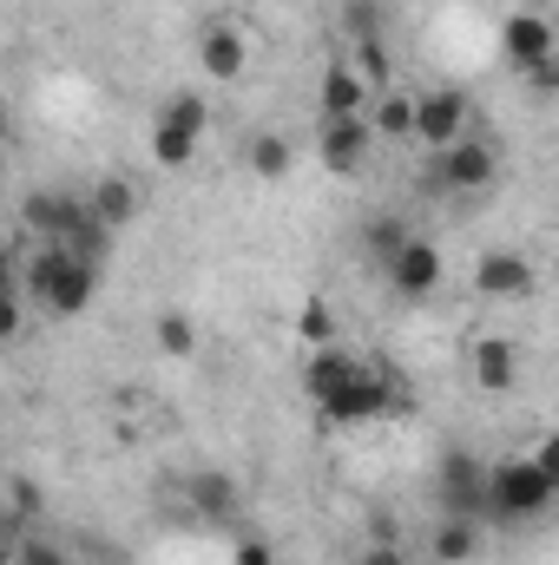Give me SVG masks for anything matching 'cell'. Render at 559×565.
Here are the masks:
<instances>
[{
	"mask_svg": "<svg viewBox=\"0 0 559 565\" xmlns=\"http://www.w3.org/2000/svg\"><path fill=\"white\" fill-rule=\"evenodd\" d=\"M395 402H402V395H395V382H389L382 369L356 362V369L342 375V388H336L329 402H316V408H323V422H329V427H362V422H382Z\"/></svg>",
	"mask_w": 559,
	"mask_h": 565,
	"instance_id": "277c9868",
	"label": "cell"
},
{
	"mask_svg": "<svg viewBox=\"0 0 559 565\" xmlns=\"http://www.w3.org/2000/svg\"><path fill=\"white\" fill-rule=\"evenodd\" d=\"M349 369H356V355H349V349H336V342H329V349H309V362H303L296 388H303L309 402H329V395L342 388V375H349Z\"/></svg>",
	"mask_w": 559,
	"mask_h": 565,
	"instance_id": "e0dca14e",
	"label": "cell"
},
{
	"mask_svg": "<svg viewBox=\"0 0 559 565\" xmlns=\"http://www.w3.org/2000/svg\"><path fill=\"white\" fill-rule=\"evenodd\" d=\"M494 178H500V151L487 139H474V132H461L454 145L434 151V184L441 191H487Z\"/></svg>",
	"mask_w": 559,
	"mask_h": 565,
	"instance_id": "5b68a950",
	"label": "cell"
},
{
	"mask_svg": "<svg viewBox=\"0 0 559 565\" xmlns=\"http://www.w3.org/2000/svg\"><path fill=\"white\" fill-rule=\"evenodd\" d=\"M204 126H211V106H204L198 93H171V99L158 106V119H151V164H158V171H184V164L198 158Z\"/></svg>",
	"mask_w": 559,
	"mask_h": 565,
	"instance_id": "3957f363",
	"label": "cell"
},
{
	"mask_svg": "<svg viewBox=\"0 0 559 565\" xmlns=\"http://www.w3.org/2000/svg\"><path fill=\"white\" fill-rule=\"evenodd\" d=\"M296 342H309V349H329V342H336V316H329L323 296H309V302L296 309Z\"/></svg>",
	"mask_w": 559,
	"mask_h": 565,
	"instance_id": "7402d4cb",
	"label": "cell"
},
{
	"mask_svg": "<svg viewBox=\"0 0 559 565\" xmlns=\"http://www.w3.org/2000/svg\"><path fill=\"white\" fill-rule=\"evenodd\" d=\"M467 369H474L481 395H507V388H520V342L514 335H474Z\"/></svg>",
	"mask_w": 559,
	"mask_h": 565,
	"instance_id": "7c38bea8",
	"label": "cell"
},
{
	"mask_svg": "<svg viewBox=\"0 0 559 565\" xmlns=\"http://www.w3.org/2000/svg\"><path fill=\"white\" fill-rule=\"evenodd\" d=\"M553 493H559V480L534 454H507L481 480V513H494L500 526H527V520H540L553 507Z\"/></svg>",
	"mask_w": 559,
	"mask_h": 565,
	"instance_id": "7a4b0ae2",
	"label": "cell"
},
{
	"mask_svg": "<svg viewBox=\"0 0 559 565\" xmlns=\"http://www.w3.org/2000/svg\"><path fill=\"white\" fill-rule=\"evenodd\" d=\"M139 211H145L139 178H126V171H106V178H93V191H86V217H93L99 231H126Z\"/></svg>",
	"mask_w": 559,
	"mask_h": 565,
	"instance_id": "30bf717a",
	"label": "cell"
},
{
	"mask_svg": "<svg viewBox=\"0 0 559 565\" xmlns=\"http://www.w3.org/2000/svg\"><path fill=\"white\" fill-rule=\"evenodd\" d=\"M0 139H7V99H0Z\"/></svg>",
	"mask_w": 559,
	"mask_h": 565,
	"instance_id": "d590c367",
	"label": "cell"
},
{
	"mask_svg": "<svg viewBox=\"0 0 559 565\" xmlns=\"http://www.w3.org/2000/svg\"><path fill=\"white\" fill-rule=\"evenodd\" d=\"M349 66H356V79H362V86H389V46H382L376 33H362V40H356Z\"/></svg>",
	"mask_w": 559,
	"mask_h": 565,
	"instance_id": "603a6c76",
	"label": "cell"
},
{
	"mask_svg": "<svg viewBox=\"0 0 559 565\" xmlns=\"http://www.w3.org/2000/svg\"><path fill=\"white\" fill-rule=\"evenodd\" d=\"M80 211H86V204H80V198H66V191H33V198L20 204L27 231H40L46 244H60V237H66V231L80 224Z\"/></svg>",
	"mask_w": 559,
	"mask_h": 565,
	"instance_id": "2e32d148",
	"label": "cell"
},
{
	"mask_svg": "<svg viewBox=\"0 0 559 565\" xmlns=\"http://www.w3.org/2000/svg\"><path fill=\"white\" fill-rule=\"evenodd\" d=\"M20 322H27L20 289H0V342H13V335H20Z\"/></svg>",
	"mask_w": 559,
	"mask_h": 565,
	"instance_id": "484cf974",
	"label": "cell"
},
{
	"mask_svg": "<svg viewBox=\"0 0 559 565\" xmlns=\"http://www.w3.org/2000/svg\"><path fill=\"white\" fill-rule=\"evenodd\" d=\"M362 106H369V86L356 79V66L349 60H329L323 79H316V119H356Z\"/></svg>",
	"mask_w": 559,
	"mask_h": 565,
	"instance_id": "5bb4252c",
	"label": "cell"
},
{
	"mask_svg": "<svg viewBox=\"0 0 559 565\" xmlns=\"http://www.w3.org/2000/svg\"><path fill=\"white\" fill-rule=\"evenodd\" d=\"M13 507H20V513H33V507H40V487H27V480H13Z\"/></svg>",
	"mask_w": 559,
	"mask_h": 565,
	"instance_id": "4dcf8cb0",
	"label": "cell"
},
{
	"mask_svg": "<svg viewBox=\"0 0 559 565\" xmlns=\"http://www.w3.org/2000/svg\"><path fill=\"white\" fill-rule=\"evenodd\" d=\"M534 460H540V467L559 480V440H540V454H534Z\"/></svg>",
	"mask_w": 559,
	"mask_h": 565,
	"instance_id": "1f68e13d",
	"label": "cell"
},
{
	"mask_svg": "<svg viewBox=\"0 0 559 565\" xmlns=\"http://www.w3.org/2000/svg\"><path fill=\"white\" fill-rule=\"evenodd\" d=\"M520 73H527V86H534V93H553V86H559V60H534V66H520Z\"/></svg>",
	"mask_w": 559,
	"mask_h": 565,
	"instance_id": "83f0119b",
	"label": "cell"
},
{
	"mask_svg": "<svg viewBox=\"0 0 559 565\" xmlns=\"http://www.w3.org/2000/svg\"><path fill=\"white\" fill-rule=\"evenodd\" d=\"M0 565H13V546H7V533H0Z\"/></svg>",
	"mask_w": 559,
	"mask_h": 565,
	"instance_id": "836d02e7",
	"label": "cell"
},
{
	"mask_svg": "<svg viewBox=\"0 0 559 565\" xmlns=\"http://www.w3.org/2000/svg\"><path fill=\"white\" fill-rule=\"evenodd\" d=\"M402 237H409V231H402V224H395V217H376V224H369V250H376V257H382V264H389V257H395V250H402Z\"/></svg>",
	"mask_w": 559,
	"mask_h": 565,
	"instance_id": "d4e9b609",
	"label": "cell"
},
{
	"mask_svg": "<svg viewBox=\"0 0 559 565\" xmlns=\"http://www.w3.org/2000/svg\"><path fill=\"white\" fill-rule=\"evenodd\" d=\"M13 565H66V553L46 540H27V546H13Z\"/></svg>",
	"mask_w": 559,
	"mask_h": 565,
	"instance_id": "4316f807",
	"label": "cell"
},
{
	"mask_svg": "<svg viewBox=\"0 0 559 565\" xmlns=\"http://www.w3.org/2000/svg\"><path fill=\"white\" fill-rule=\"evenodd\" d=\"M158 349H165V355H178V362H184V355H198V329H191V316H184V309H165V316H158Z\"/></svg>",
	"mask_w": 559,
	"mask_h": 565,
	"instance_id": "cb8c5ba5",
	"label": "cell"
},
{
	"mask_svg": "<svg viewBox=\"0 0 559 565\" xmlns=\"http://www.w3.org/2000/svg\"><path fill=\"white\" fill-rule=\"evenodd\" d=\"M500 46H507V60L514 66H534V60H553V20L540 13V7H527V13H507V26H500Z\"/></svg>",
	"mask_w": 559,
	"mask_h": 565,
	"instance_id": "9a60e30c",
	"label": "cell"
},
{
	"mask_svg": "<svg viewBox=\"0 0 559 565\" xmlns=\"http://www.w3.org/2000/svg\"><path fill=\"white\" fill-rule=\"evenodd\" d=\"M244 164H251V178L277 184V178H289V164H296V145L283 139V132H251V145H244Z\"/></svg>",
	"mask_w": 559,
	"mask_h": 565,
	"instance_id": "d6986e66",
	"label": "cell"
},
{
	"mask_svg": "<svg viewBox=\"0 0 559 565\" xmlns=\"http://www.w3.org/2000/svg\"><path fill=\"white\" fill-rule=\"evenodd\" d=\"M481 480H487V467L474 454H447L441 460V513L447 520H481Z\"/></svg>",
	"mask_w": 559,
	"mask_h": 565,
	"instance_id": "4fadbf2b",
	"label": "cell"
},
{
	"mask_svg": "<svg viewBox=\"0 0 559 565\" xmlns=\"http://www.w3.org/2000/svg\"><path fill=\"white\" fill-rule=\"evenodd\" d=\"M467 93L461 86H428V93H415V139L428 145V151H441V145H454L461 132H467Z\"/></svg>",
	"mask_w": 559,
	"mask_h": 565,
	"instance_id": "52a82bcc",
	"label": "cell"
},
{
	"mask_svg": "<svg viewBox=\"0 0 559 565\" xmlns=\"http://www.w3.org/2000/svg\"><path fill=\"white\" fill-rule=\"evenodd\" d=\"M382 270H389V282H395V296L421 302V296L441 289V250H434L428 237H402V250H395Z\"/></svg>",
	"mask_w": 559,
	"mask_h": 565,
	"instance_id": "8fae6325",
	"label": "cell"
},
{
	"mask_svg": "<svg viewBox=\"0 0 559 565\" xmlns=\"http://www.w3.org/2000/svg\"><path fill=\"white\" fill-rule=\"evenodd\" d=\"M0 289H20V282H13V270H7V244H0Z\"/></svg>",
	"mask_w": 559,
	"mask_h": 565,
	"instance_id": "d6a6232c",
	"label": "cell"
},
{
	"mask_svg": "<svg viewBox=\"0 0 559 565\" xmlns=\"http://www.w3.org/2000/svg\"><path fill=\"white\" fill-rule=\"evenodd\" d=\"M474 289H481L487 302H527V296L540 289V270H534V257H520V250H487V257L474 264Z\"/></svg>",
	"mask_w": 559,
	"mask_h": 565,
	"instance_id": "9c48e42d",
	"label": "cell"
},
{
	"mask_svg": "<svg viewBox=\"0 0 559 565\" xmlns=\"http://www.w3.org/2000/svg\"><path fill=\"white\" fill-rule=\"evenodd\" d=\"M231 565H277V559H271V546H264V540H238Z\"/></svg>",
	"mask_w": 559,
	"mask_h": 565,
	"instance_id": "f1b7e54d",
	"label": "cell"
},
{
	"mask_svg": "<svg viewBox=\"0 0 559 565\" xmlns=\"http://www.w3.org/2000/svg\"><path fill=\"white\" fill-rule=\"evenodd\" d=\"M244 66H251V40H244L231 20H204V26H198V73L218 79V86H238Z\"/></svg>",
	"mask_w": 559,
	"mask_h": 565,
	"instance_id": "ba28073f",
	"label": "cell"
},
{
	"mask_svg": "<svg viewBox=\"0 0 559 565\" xmlns=\"http://www.w3.org/2000/svg\"><path fill=\"white\" fill-rule=\"evenodd\" d=\"M369 151H376V132H369L362 113H356V119H323V132H316V164H323L329 178H356V171L369 164Z\"/></svg>",
	"mask_w": 559,
	"mask_h": 565,
	"instance_id": "8992f818",
	"label": "cell"
},
{
	"mask_svg": "<svg viewBox=\"0 0 559 565\" xmlns=\"http://www.w3.org/2000/svg\"><path fill=\"white\" fill-rule=\"evenodd\" d=\"M428 553H434L441 565H467L474 553H481V526H474V520H441L434 540H428Z\"/></svg>",
	"mask_w": 559,
	"mask_h": 565,
	"instance_id": "44dd1931",
	"label": "cell"
},
{
	"mask_svg": "<svg viewBox=\"0 0 559 565\" xmlns=\"http://www.w3.org/2000/svg\"><path fill=\"white\" fill-rule=\"evenodd\" d=\"M376 139H415V93H382L376 113H362Z\"/></svg>",
	"mask_w": 559,
	"mask_h": 565,
	"instance_id": "ffe728a7",
	"label": "cell"
},
{
	"mask_svg": "<svg viewBox=\"0 0 559 565\" xmlns=\"http://www.w3.org/2000/svg\"><path fill=\"white\" fill-rule=\"evenodd\" d=\"M0 184H7V139H0Z\"/></svg>",
	"mask_w": 559,
	"mask_h": 565,
	"instance_id": "e575fe53",
	"label": "cell"
},
{
	"mask_svg": "<svg viewBox=\"0 0 559 565\" xmlns=\"http://www.w3.org/2000/svg\"><path fill=\"white\" fill-rule=\"evenodd\" d=\"M184 493H191V507H198L204 520H231V513H238V487H231V473H218V467L191 473Z\"/></svg>",
	"mask_w": 559,
	"mask_h": 565,
	"instance_id": "ac0fdd59",
	"label": "cell"
},
{
	"mask_svg": "<svg viewBox=\"0 0 559 565\" xmlns=\"http://www.w3.org/2000/svg\"><path fill=\"white\" fill-rule=\"evenodd\" d=\"M93 296H99V264H86V257H73V250H60V244H40L33 257H27V277H20V302H33L40 316H86L93 309Z\"/></svg>",
	"mask_w": 559,
	"mask_h": 565,
	"instance_id": "6da1fadb",
	"label": "cell"
},
{
	"mask_svg": "<svg viewBox=\"0 0 559 565\" xmlns=\"http://www.w3.org/2000/svg\"><path fill=\"white\" fill-rule=\"evenodd\" d=\"M362 565H409V553H402V546H369Z\"/></svg>",
	"mask_w": 559,
	"mask_h": 565,
	"instance_id": "f546056e",
	"label": "cell"
}]
</instances>
